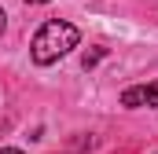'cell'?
I'll return each mask as SVG.
<instances>
[{
	"label": "cell",
	"instance_id": "obj_2",
	"mask_svg": "<svg viewBox=\"0 0 158 154\" xmlns=\"http://www.w3.org/2000/svg\"><path fill=\"white\" fill-rule=\"evenodd\" d=\"M121 107H158V81L125 88L121 92Z\"/></svg>",
	"mask_w": 158,
	"mask_h": 154
},
{
	"label": "cell",
	"instance_id": "obj_6",
	"mask_svg": "<svg viewBox=\"0 0 158 154\" xmlns=\"http://www.w3.org/2000/svg\"><path fill=\"white\" fill-rule=\"evenodd\" d=\"M30 4H48V0H30Z\"/></svg>",
	"mask_w": 158,
	"mask_h": 154
},
{
	"label": "cell",
	"instance_id": "obj_4",
	"mask_svg": "<svg viewBox=\"0 0 158 154\" xmlns=\"http://www.w3.org/2000/svg\"><path fill=\"white\" fill-rule=\"evenodd\" d=\"M0 154H22V151H15V147H0Z\"/></svg>",
	"mask_w": 158,
	"mask_h": 154
},
{
	"label": "cell",
	"instance_id": "obj_3",
	"mask_svg": "<svg viewBox=\"0 0 158 154\" xmlns=\"http://www.w3.org/2000/svg\"><path fill=\"white\" fill-rule=\"evenodd\" d=\"M99 59H103V48H99V51H92V55H85V70H88L92 63H99Z\"/></svg>",
	"mask_w": 158,
	"mask_h": 154
},
{
	"label": "cell",
	"instance_id": "obj_1",
	"mask_svg": "<svg viewBox=\"0 0 158 154\" xmlns=\"http://www.w3.org/2000/svg\"><path fill=\"white\" fill-rule=\"evenodd\" d=\"M77 40H81L77 26L63 22V18H48L37 33H33L30 55H33V63H37V66H52V63H59L70 48H77Z\"/></svg>",
	"mask_w": 158,
	"mask_h": 154
},
{
	"label": "cell",
	"instance_id": "obj_5",
	"mask_svg": "<svg viewBox=\"0 0 158 154\" xmlns=\"http://www.w3.org/2000/svg\"><path fill=\"white\" fill-rule=\"evenodd\" d=\"M4 18H7V15H4V11H0V33H4V26H7V22H4Z\"/></svg>",
	"mask_w": 158,
	"mask_h": 154
}]
</instances>
